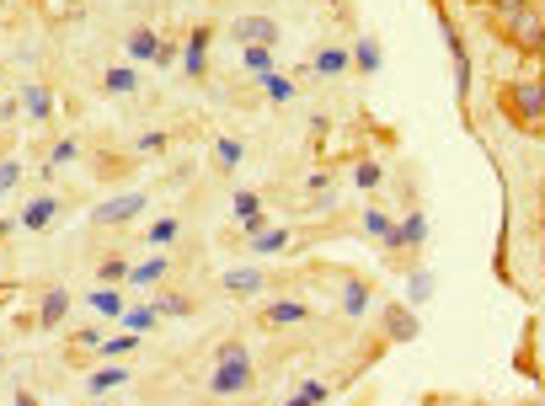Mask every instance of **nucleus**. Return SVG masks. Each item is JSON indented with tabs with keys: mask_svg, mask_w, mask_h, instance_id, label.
I'll use <instances>...</instances> for the list:
<instances>
[{
	"mask_svg": "<svg viewBox=\"0 0 545 406\" xmlns=\"http://www.w3.org/2000/svg\"><path fill=\"white\" fill-rule=\"evenodd\" d=\"M497 113H503L519 134H545V81L540 75H524V81H508L497 91Z\"/></svg>",
	"mask_w": 545,
	"mask_h": 406,
	"instance_id": "f257e3e1",
	"label": "nucleus"
},
{
	"mask_svg": "<svg viewBox=\"0 0 545 406\" xmlns=\"http://www.w3.org/2000/svg\"><path fill=\"white\" fill-rule=\"evenodd\" d=\"M497 33H503L508 49H519V54H535L540 49V33H545V17L535 6H524V11H513L508 22H497Z\"/></svg>",
	"mask_w": 545,
	"mask_h": 406,
	"instance_id": "f03ea898",
	"label": "nucleus"
},
{
	"mask_svg": "<svg viewBox=\"0 0 545 406\" xmlns=\"http://www.w3.org/2000/svg\"><path fill=\"white\" fill-rule=\"evenodd\" d=\"M230 43H241V49H278V38H284V27L278 17H230Z\"/></svg>",
	"mask_w": 545,
	"mask_h": 406,
	"instance_id": "7ed1b4c3",
	"label": "nucleus"
},
{
	"mask_svg": "<svg viewBox=\"0 0 545 406\" xmlns=\"http://www.w3.org/2000/svg\"><path fill=\"white\" fill-rule=\"evenodd\" d=\"M145 209H150V193H118V198H107V203L91 209V225H97V230H118V225L139 220Z\"/></svg>",
	"mask_w": 545,
	"mask_h": 406,
	"instance_id": "20e7f679",
	"label": "nucleus"
},
{
	"mask_svg": "<svg viewBox=\"0 0 545 406\" xmlns=\"http://www.w3.org/2000/svg\"><path fill=\"white\" fill-rule=\"evenodd\" d=\"M252 390H257V369H252V364H214V374H209V396L236 401V396H252Z\"/></svg>",
	"mask_w": 545,
	"mask_h": 406,
	"instance_id": "39448f33",
	"label": "nucleus"
},
{
	"mask_svg": "<svg viewBox=\"0 0 545 406\" xmlns=\"http://www.w3.org/2000/svg\"><path fill=\"white\" fill-rule=\"evenodd\" d=\"M209 49H214V27H193L182 43V75L188 81H209Z\"/></svg>",
	"mask_w": 545,
	"mask_h": 406,
	"instance_id": "423d86ee",
	"label": "nucleus"
},
{
	"mask_svg": "<svg viewBox=\"0 0 545 406\" xmlns=\"http://www.w3.org/2000/svg\"><path fill=\"white\" fill-rule=\"evenodd\" d=\"M310 70H316V75H326V81H337V75H348V70H353V54L342 49V43H321V49L310 54V65H300V70H294V81H300V75H310Z\"/></svg>",
	"mask_w": 545,
	"mask_h": 406,
	"instance_id": "0eeeda50",
	"label": "nucleus"
},
{
	"mask_svg": "<svg viewBox=\"0 0 545 406\" xmlns=\"http://www.w3.org/2000/svg\"><path fill=\"white\" fill-rule=\"evenodd\" d=\"M220 289L230 294V300H257L262 289H273V273L268 268H230L220 278Z\"/></svg>",
	"mask_w": 545,
	"mask_h": 406,
	"instance_id": "6e6552de",
	"label": "nucleus"
},
{
	"mask_svg": "<svg viewBox=\"0 0 545 406\" xmlns=\"http://www.w3.org/2000/svg\"><path fill=\"white\" fill-rule=\"evenodd\" d=\"M310 316H316V310H310L305 300H268L257 310V321L268 326V332H284V326H305Z\"/></svg>",
	"mask_w": 545,
	"mask_h": 406,
	"instance_id": "1a4fd4ad",
	"label": "nucleus"
},
{
	"mask_svg": "<svg viewBox=\"0 0 545 406\" xmlns=\"http://www.w3.org/2000/svg\"><path fill=\"white\" fill-rule=\"evenodd\" d=\"M59 214H65V198H59V193H38V198H27V203H22L17 225H22V230H49Z\"/></svg>",
	"mask_w": 545,
	"mask_h": 406,
	"instance_id": "9d476101",
	"label": "nucleus"
},
{
	"mask_svg": "<svg viewBox=\"0 0 545 406\" xmlns=\"http://www.w3.org/2000/svg\"><path fill=\"white\" fill-rule=\"evenodd\" d=\"M444 43H449V59H455V91L460 97H471V49H465L460 27L444 17Z\"/></svg>",
	"mask_w": 545,
	"mask_h": 406,
	"instance_id": "9b49d317",
	"label": "nucleus"
},
{
	"mask_svg": "<svg viewBox=\"0 0 545 406\" xmlns=\"http://www.w3.org/2000/svg\"><path fill=\"white\" fill-rule=\"evenodd\" d=\"M369 310H375V284H369V278H348V284H342V316L364 321Z\"/></svg>",
	"mask_w": 545,
	"mask_h": 406,
	"instance_id": "f8f14e48",
	"label": "nucleus"
},
{
	"mask_svg": "<svg viewBox=\"0 0 545 406\" xmlns=\"http://www.w3.org/2000/svg\"><path fill=\"white\" fill-rule=\"evenodd\" d=\"M65 316H70V289L65 284L43 289V300H38V332H54Z\"/></svg>",
	"mask_w": 545,
	"mask_h": 406,
	"instance_id": "ddd939ff",
	"label": "nucleus"
},
{
	"mask_svg": "<svg viewBox=\"0 0 545 406\" xmlns=\"http://www.w3.org/2000/svg\"><path fill=\"white\" fill-rule=\"evenodd\" d=\"M166 273H171V257H145V262H134V268H129V284H123V289H139V294L161 289Z\"/></svg>",
	"mask_w": 545,
	"mask_h": 406,
	"instance_id": "4468645a",
	"label": "nucleus"
},
{
	"mask_svg": "<svg viewBox=\"0 0 545 406\" xmlns=\"http://www.w3.org/2000/svg\"><path fill=\"white\" fill-rule=\"evenodd\" d=\"M118 385H129V369H123V364H97V369H91L86 374V396H107V390H118Z\"/></svg>",
	"mask_w": 545,
	"mask_h": 406,
	"instance_id": "2eb2a0df",
	"label": "nucleus"
},
{
	"mask_svg": "<svg viewBox=\"0 0 545 406\" xmlns=\"http://www.w3.org/2000/svg\"><path fill=\"white\" fill-rule=\"evenodd\" d=\"M289 230L284 225H268V230H262V236H252V241H246V252H252V257H284L289 252Z\"/></svg>",
	"mask_w": 545,
	"mask_h": 406,
	"instance_id": "dca6fc26",
	"label": "nucleus"
},
{
	"mask_svg": "<svg viewBox=\"0 0 545 406\" xmlns=\"http://www.w3.org/2000/svg\"><path fill=\"white\" fill-rule=\"evenodd\" d=\"M123 49H129L134 65H139V59H145V65H155V54H161V33H155V27H134V33L123 38Z\"/></svg>",
	"mask_w": 545,
	"mask_h": 406,
	"instance_id": "f3484780",
	"label": "nucleus"
},
{
	"mask_svg": "<svg viewBox=\"0 0 545 406\" xmlns=\"http://www.w3.org/2000/svg\"><path fill=\"white\" fill-rule=\"evenodd\" d=\"M86 305L97 310V316H113V321H123V310H129V300H123V289H113V284H97L86 294Z\"/></svg>",
	"mask_w": 545,
	"mask_h": 406,
	"instance_id": "a211bd4d",
	"label": "nucleus"
},
{
	"mask_svg": "<svg viewBox=\"0 0 545 406\" xmlns=\"http://www.w3.org/2000/svg\"><path fill=\"white\" fill-rule=\"evenodd\" d=\"M385 337L391 342H412L417 337V316L407 305H385Z\"/></svg>",
	"mask_w": 545,
	"mask_h": 406,
	"instance_id": "6ab92c4d",
	"label": "nucleus"
},
{
	"mask_svg": "<svg viewBox=\"0 0 545 406\" xmlns=\"http://www.w3.org/2000/svg\"><path fill=\"white\" fill-rule=\"evenodd\" d=\"M102 91H107V97H134V91H139V70L134 65L102 70Z\"/></svg>",
	"mask_w": 545,
	"mask_h": 406,
	"instance_id": "aec40b11",
	"label": "nucleus"
},
{
	"mask_svg": "<svg viewBox=\"0 0 545 406\" xmlns=\"http://www.w3.org/2000/svg\"><path fill=\"white\" fill-rule=\"evenodd\" d=\"M257 81H262V91H268V102H278V107L300 97V81H294V75H284V70H268V75H257Z\"/></svg>",
	"mask_w": 545,
	"mask_h": 406,
	"instance_id": "412c9836",
	"label": "nucleus"
},
{
	"mask_svg": "<svg viewBox=\"0 0 545 406\" xmlns=\"http://www.w3.org/2000/svg\"><path fill=\"white\" fill-rule=\"evenodd\" d=\"M246 166V145H241V139H214V171H225V177H230V171H241Z\"/></svg>",
	"mask_w": 545,
	"mask_h": 406,
	"instance_id": "4be33fe9",
	"label": "nucleus"
},
{
	"mask_svg": "<svg viewBox=\"0 0 545 406\" xmlns=\"http://www.w3.org/2000/svg\"><path fill=\"white\" fill-rule=\"evenodd\" d=\"M155 326H161V310H155V305H129V310H123V332L150 337Z\"/></svg>",
	"mask_w": 545,
	"mask_h": 406,
	"instance_id": "5701e85b",
	"label": "nucleus"
},
{
	"mask_svg": "<svg viewBox=\"0 0 545 406\" xmlns=\"http://www.w3.org/2000/svg\"><path fill=\"white\" fill-rule=\"evenodd\" d=\"M155 310H161V321L166 316H193L198 300H193V294H182V289H161V294H155Z\"/></svg>",
	"mask_w": 545,
	"mask_h": 406,
	"instance_id": "b1692460",
	"label": "nucleus"
},
{
	"mask_svg": "<svg viewBox=\"0 0 545 406\" xmlns=\"http://www.w3.org/2000/svg\"><path fill=\"white\" fill-rule=\"evenodd\" d=\"M22 107L33 113V123H49V118H54V97H49V86H27V91H22Z\"/></svg>",
	"mask_w": 545,
	"mask_h": 406,
	"instance_id": "393cba45",
	"label": "nucleus"
},
{
	"mask_svg": "<svg viewBox=\"0 0 545 406\" xmlns=\"http://www.w3.org/2000/svg\"><path fill=\"white\" fill-rule=\"evenodd\" d=\"M139 332H118V337H102V364H118V358H129L134 348H139Z\"/></svg>",
	"mask_w": 545,
	"mask_h": 406,
	"instance_id": "a878e982",
	"label": "nucleus"
},
{
	"mask_svg": "<svg viewBox=\"0 0 545 406\" xmlns=\"http://www.w3.org/2000/svg\"><path fill=\"white\" fill-rule=\"evenodd\" d=\"M353 65L364 70V75H380V65H385V54H380V43L369 38V33L358 38V49H353Z\"/></svg>",
	"mask_w": 545,
	"mask_h": 406,
	"instance_id": "bb28decb",
	"label": "nucleus"
},
{
	"mask_svg": "<svg viewBox=\"0 0 545 406\" xmlns=\"http://www.w3.org/2000/svg\"><path fill=\"white\" fill-rule=\"evenodd\" d=\"M177 236H182V220H177V214H166V220H155L145 230V246H171Z\"/></svg>",
	"mask_w": 545,
	"mask_h": 406,
	"instance_id": "cd10ccee",
	"label": "nucleus"
},
{
	"mask_svg": "<svg viewBox=\"0 0 545 406\" xmlns=\"http://www.w3.org/2000/svg\"><path fill=\"white\" fill-rule=\"evenodd\" d=\"M401 241H407V252H417V246L428 241V214H423V209L407 214V225H401Z\"/></svg>",
	"mask_w": 545,
	"mask_h": 406,
	"instance_id": "c85d7f7f",
	"label": "nucleus"
},
{
	"mask_svg": "<svg viewBox=\"0 0 545 406\" xmlns=\"http://www.w3.org/2000/svg\"><path fill=\"white\" fill-rule=\"evenodd\" d=\"M230 209H236V220H252V214H262V209H268V198H262V193H252V187H241V193L230 198Z\"/></svg>",
	"mask_w": 545,
	"mask_h": 406,
	"instance_id": "c756f323",
	"label": "nucleus"
},
{
	"mask_svg": "<svg viewBox=\"0 0 545 406\" xmlns=\"http://www.w3.org/2000/svg\"><path fill=\"white\" fill-rule=\"evenodd\" d=\"M380 182H385V166H380V161H358V166H353V187H364V193H375Z\"/></svg>",
	"mask_w": 545,
	"mask_h": 406,
	"instance_id": "7c9ffc66",
	"label": "nucleus"
},
{
	"mask_svg": "<svg viewBox=\"0 0 545 406\" xmlns=\"http://www.w3.org/2000/svg\"><path fill=\"white\" fill-rule=\"evenodd\" d=\"M129 268H134L129 257H107L97 268V284H129Z\"/></svg>",
	"mask_w": 545,
	"mask_h": 406,
	"instance_id": "2f4dec72",
	"label": "nucleus"
},
{
	"mask_svg": "<svg viewBox=\"0 0 545 406\" xmlns=\"http://www.w3.org/2000/svg\"><path fill=\"white\" fill-rule=\"evenodd\" d=\"M166 145H171V139H166L161 129H150V134H139V139H134V155H139V161H145V155L155 161V155H166Z\"/></svg>",
	"mask_w": 545,
	"mask_h": 406,
	"instance_id": "473e14b6",
	"label": "nucleus"
},
{
	"mask_svg": "<svg viewBox=\"0 0 545 406\" xmlns=\"http://www.w3.org/2000/svg\"><path fill=\"white\" fill-rule=\"evenodd\" d=\"M22 177H27V166L17 161V155H11V161H0V198H6V193H17Z\"/></svg>",
	"mask_w": 545,
	"mask_h": 406,
	"instance_id": "72a5a7b5",
	"label": "nucleus"
},
{
	"mask_svg": "<svg viewBox=\"0 0 545 406\" xmlns=\"http://www.w3.org/2000/svg\"><path fill=\"white\" fill-rule=\"evenodd\" d=\"M214 364H252V358H246V342L241 337H225L220 348H214Z\"/></svg>",
	"mask_w": 545,
	"mask_h": 406,
	"instance_id": "f704fd0d",
	"label": "nucleus"
},
{
	"mask_svg": "<svg viewBox=\"0 0 545 406\" xmlns=\"http://www.w3.org/2000/svg\"><path fill=\"white\" fill-rule=\"evenodd\" d=\"M75 155H81V145H75L70 134H65V139H54V145H49V171H59V166H70Z\"/></svg>",
	"mask_w": 545,
	"mask_h": 406,
	"instance_id": "c9c22d12",
	"label": "nucleus"
},
{
	"mask_svg": "<svg viewBox=\"0 0 545 406\" xmlns=\"http://www.w3.org/2000/svg\"><path fill=\"white\" fill-rule=\"evenodd\" d=\"M305 198H310V203H316V198H332V171H326V166H316V171L305 177Z\"/></svg>",
	"mask_w": 545,
	"mask_h": 406,
	"instance_id": "e433bc0d",
	"label": "nucleus"
},
{
	"mask_svg": "<svg viewBox=\"0 0 545 406\" xmlns=\"http://www.w3.org/2000/svg\"><path fill=\"white\" fill-rule=\"evenodd\" d=\"M524 6H535V0H487V17L492 22H508L513 11H524Z\"/></svg>",
	"mask_w": 545,
	"mask_h": 406,
	"instance_id": "4c0bfd02",
	"label": "nucleus"
},
{
	"mask_svg": "<svg viewBox=\"0 0 545 406\" xmlns=\"http://www.w3.org/2000/svg\"><path fill=\"white\" fill-rule=\"evenodd\" d=\"M241 59H246V70H252V75L273 70V49H241Z\"/></svg>",
	"mask_w": 545,
	"mask_h": 406,
	"instance_id": "58836bf2",
	"label": "nucleus"
},
{
	"mask_svg": "<svg viewBox=\"0 0 545 406\" xmlns=\"http://www.w3.org/2000/svg\"><path fill=\"white\" fill-rule=\"evenodd\" d=\"M385 230H391V214H385V209H369V214H364V236H375V241H380Z\"/></svg>",
	"mask_w": 545,
	"mask_h": 406,
	"instance_id": "ea45409f",
	"label": "nucleus"
},
{
	"mask_svg": "<svg viewBox=\"0 0 545 406\" xmlns=\"http://www.w3.org/2000/svg\"><path fill=\"white\" fill-rule=\"evenodd\" d=\"M155 65H161V70L182 65V49H177V43H171V38H161V54H155Z\"/></svg>",
	"mask_w": 545,
	"mask_h": 406,
	"instance_id": "a19ab883",
	"label": "nucleus"
},
{
	"mask_svg": "<svg viewBox=\"0 0 545 406\" xmlns=\"http://www.w3.org/2000/svg\"><path fill=\"white\" fill-rule=\"evenodd\" d=\"M75 342H81V348H102V326H86V332H75Z\"/></svg>",
	"mask_w": 545,
	"mask_h": 406,
	"instance_id": "79ce46f5",
	"label": "nucleus"
},
{
	"mask_svg": "<svg viewBox=\"0 0 545 406\" xmlns=\"http://www.w3.org/2000/svg\"><path fill=\"white\" fill-rule=\"evenodd\" d=\"M284 406H321V401L310 396V390H294V401H284Z\"/></svg>",
	"mask_w": 545,
	"mask_h": 406,
	"instance_id": "37998d69",
	"label": "nucleus"
},
{
	"mask_svg": "<svg viewBox=\"0 0 545 406\" xmlns=\"http://www.w3.org/2000/svg\"><path fill=\"white\" fill-rule=\"evenodd\" d=\"M11 230H17V220H0V241H6V236H11Z\"/></svg>",
	"mask_w": 545,
	"mask_h": 406,
	"instance_id": "c03bdc74",
	"label": "nucleus"
},
{
	"mask_svg": "<svg viewBox=\"0 0 545 406\" xmlns=\"http://www.w3.org/2000/svg\"><path fill=\"white\" fill-rule=\"evenodd\" d=\"M535 59H540V65H545V33H540V49H535Z\"/></svg>",
	"mask_w": 545,
	"mask_h": 406,
	"instance_id": "a18cd8bd",
	"label": "nucleus"
},
{
	"mask_svg": "<svg viewBox=\"0 0 545 406\" xmlns=\"http://www.w3.org/2000/svg\"><path fill=\"white\" fill-rule=\"evenodd\" d=\"M535 11H540V17H545V0H535Z\"/></svg>",
	"mask_w": 545,
	"mask_h": 406,
	"instance_id": "49530a36",
	"label": "nucleus"
},
{
	"mask_svg": "<svg viewBox=\"0 0 545 406\" xmlns=\"http://www.w3.org/2000/svg\"><path fill=\"white\" fill-rule=\"evenodd\" d=\"M6 6H11V0H0V11H6Z\"/></svg>",
	"mask_w": 545,
	"mask_h": 406,
	"instance_id": "de8ad7c7",
	"label": "nucleus"
},
{
	"mask_svg": "<svg viewBox=\"0 0 545 406\" xmlns=\"http://www.w3.org/2000/svg\"><path fill=\"white\" fill-rule=\"evenodd\" d=\"M471 6H487V0H471Z\"/></svg>",
	"mask_w": 545,
	"mask_h": 406,
	"instance_id": "09e8293b",
	"label": "nucleus"
},
{
	"mask_svg": "<svg viewBox=\"0 0 545 406\" xmlns=\"http://www.w3.org/2000/svg\"><path fill=\"white\" fill-rule=\"evenodd\" d=\"M0 364H6V353H0Z\"/></svg>",
	"mask_w": 545,
	"mask_h": 406,
	"instance_id": "8fccbe9b",
	"label": "nucleus"
},
{
	"mask_svg": "<svg viewBox=\"0 0 545 406\" xmlns=\"http://www.w3.org/2000/svg\"><path fill=\"white\" fill-rule=\"evenodd\" d=\"M139 406H150V401H139Z\"/></svg>",
	"mask_w": 545,
	"mask_h": 406,
	"instance_id": "3c124183",
	"label": "nucleus"
},
{
	"mask_svg": "<svg viewBox=\"0 0 545 406\" xmlns=\"http://www.w3.org/2000/svg\"><path fill=\"white\" fill-rule=\"evenodd\" d=\"M540 81H545V75H540Z\"/></svg>",
	"mask_w": 545,
	"mask_h": 406,
	"instance_id": "603ef678",
	"label": "nucleus"
}]
</instances>
